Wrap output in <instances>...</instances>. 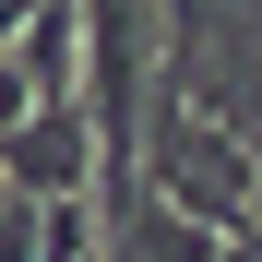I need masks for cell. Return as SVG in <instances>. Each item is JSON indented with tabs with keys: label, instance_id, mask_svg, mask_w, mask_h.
Wrapping results in <instances>:
<instances>
[{
	"label": "cell",
	"instance_id": "cell-1",
	"mask_svg": "<svg viewBox=\"0 0 262 262\" xmlns=\"http://www.w3.org/2000/svg\"><path fill=\"white\" fill-rule=\"evenodd\" d=\"M0 179H12L24 203H72V191H96V119H83V107H36L12 143H0Z\"/></svg>",
	"mask_w": 262,
	"mask_h": 262
},
{
	"label": "cell",
	"instance_id": "cell-2",
	"mask_svg": "<svg viewBox=\"0 0 262 262\" xmlns=\"http://www.w3.org/2000/svg\"><path fill=\"white\" fill-rule=\"evenodd\" d=\"M24 119H36V72H24V48H12V60H0V143H12Z\"/></svg>",
	"mask_w": 262,
	"mask_h": 262
},
{
	"label": "cell",
	"instance_id": "cell-3",
	"mask_svg": "<svg viewBox=\"0 0 262 262\" xmlns=\"http://www.w3.org/2000/svg\"><path fill=\"white\" fill-rule=\"evenodd\" d=\"M0 214H12V179H0Z\"/></svg>",
	"mask_w": 262,
	"mask_h": 262
},
{
	"label": "cell",
	"instance_id": "cell-4",
	"mask_svg": "<svg viewBox=\"0 0 262 262\" xmlns=\"http://www.w3.org/2000/svg\"><path fill=\"white\" fill-rule=\"evenodd\" d=\"M96 262H107V250H96Z\"/></svg>",
	"mask_w": 262,
	"mask_h": 262
}]
</instances>
